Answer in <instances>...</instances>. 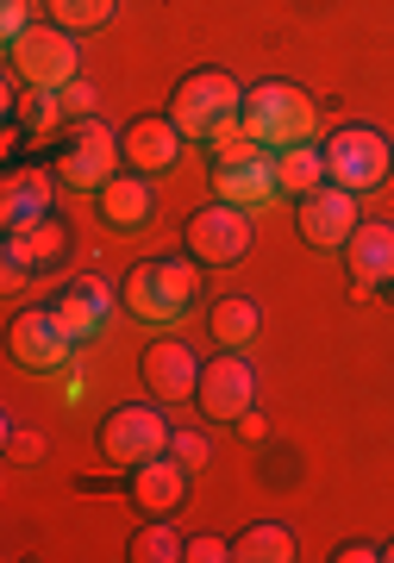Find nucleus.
<instances>
[{
  "instance_id": "obj_1",
  "label": "nucleus",
  "mask_w": 394,
  "mask_h": 563,
  "mask_svg": "<svg viewBox=\"0 0 394 563\" xmlns=\"http://www.w3.org/2000/svg\"><path fill=\"white\" fill-rule=\"evenodd\" d=\"M200 301H207V295H200V263L188 257V251H182V257H144V263L125 269V282H119V307L139 325H176V320H188Z\"/></svg>"
},
{
  "instance_id": "obj_18",
  "label": "nucleus",
  "mask_w": 394,
  "mask_h": 563,
  "mask_svg": "<svg viewBox=\"0 0 394 563\" xmlns=\"http://www.w3.org/2000/svg\"><path fill=\"white\" fill-rule=\"evenodd\" d=\"M57 169H39V163H13L7 181H0V225L7 232H20V225L44 220V213H57Z\"/></svg>"
},
{
  "instance_id": "obj_25",
  "label": "nucleus",
  "mask_w": 394,
  "mask_h": 563,
  "mask_svg": "<svg viewBox=\"0 0 394 563\" xmlns=\"http://www.w3.org/2000/svg\"><path fill=\"white\" fill-rule=\"evenodd\" d=\"M182 551H188V539H182L169 520H144L139 532H132V544H125L132 563H182Z\"/></svg>"
},
{
  "instance_id": "obj_35",
  "label": "nucleus",
  "mask_w": 394,
  "mask_h": 563,
  "mask_svg": "<svg viewBox=\"0 0 394 563\" xmlns=\"http://www.w3.org/2000/svg\"><path fill=\"white\" fill-rule=\"evenodd\" d=\"M382 563H394V539H388V544H382Z\"/></svg>"
},
{
  "instance_id": "obj_34",
  "label": "nucleus",
  "mask_w": 394,
  "mask_h": 563,
  "mask_svg": "<svg viewBox=\"0 0 394 563\" xmlns=\"http://www.w3.org/2000/svg\"><path fill=\"white\" fill-rule=\"evenodd\" d=\"M25 282H32V269H20V263H0V288H7V295H20Z\"/></svg>"
},
{
  "instance_id": "obj_26",
  "label": "nucleus",
  "mask_w": 394,
  "mask_h": 563,
  "mask_svg": "<svg viewBox=\"0 0 394 563\" xmlns=\"http://www.w3.org/2000/svg\"><path fill=\"white\" fill-rule=\"evenodd\" d=\"M119 13V0H44V20L69 25L76 38H88V32H100V25Z\"/></svg>"
},
{
  "instance_id": "obj_2",
  "label": "nucleus",
  "mask_w": 394,
  "mask_h": 563,
  "mask_svg": "<svg viewBox=\"0 0 394 563\" xmlns=\"http://www.w3.org/2000/svg\"><path fill=\"white\" fill-rule=\"evenodd\" d=\"M238 113H244V88L232 69H188L169 88V120L188 144H219L226 132H238Z\"/></svg>"
},
{
  "instance_id": "obj_27",
  "label": "nucleus",
  "mask_w": 394,
  "mask_h": 563,
  "mask_svg": "<svg viewBox=\"0 0 394 563\" xmlns=\"http://www.w3.org/2000/svg\"><path fill=\"white\" fill-rule=\"evenodd\" d=\"M39 25V0H0V44L25 38Z\"/></svg>"
},
{
  "instance_id": "obj_17",
  "label": "nucleus",
  "mask_w": 394,
  "mask_h": 563,
  "mask_svg": "<svg viewBox=\"0 0 394 563\" xmlns=\"http://www.w3.org/2000/svg\"><path fill=\"white\" fill-rule=\"evenodd\" d=\"M51 313L63 320V332L76 344H95L100 332H107V313H113V288L100 276H69L57 295H51Z\"/></svg>"
},
{
  "instance_id": "obj_11",
  "label": "nucleus",
  "mask_w": 394,
  "mask_h": 563,
  "mask_svg": "<svg viewBox=\"0 0 394 563\" xmlns=\"http://www.w3.org/2000/svg\"><path fill=\"white\" fill-rule=\"evenodd\" d=\"M295 225H300V239L314 244L319 257H338V251L351 244V232L363 225V213H357L351 188L326 181V188H314V195H300L295 201Z\"/></svg>"
},
{
  "instance_id": "obj_28",
  "label": "nucleus",
  "mask_w": 394,
  "mask_h": 563,
  "mask_svg": "<svg viewBox=\"0 0 394 563\" xmlns=\"http://www.w3.org/2000/svg\"><path fill=\"white\" fill-rule=\"evenodd\" d=\"M182 563H232V539H219V532H188Z\"/></svg>"
},
{
  "instance_id": "obj_33",
  "label": "nucleus",
  "mask_w": 394,
  "mask_h": 563,
  "mask_svg": "<svg viewBox=\"0 0 394 563\" xmlns=\"http://www.w3.org/2000/svg\"><path fill=\"white\" fill-rule=\"evenodd\" d=\"M238 432H244V439H251V444H263V439H270V420H263V413H256V407H251V413L238 420Z\"/></svg>"
},
{
  "instance_id": "obj_32",
  "label": "nucleus",
  "mask_w": 394,
  "mask_h": 563,
  "mask_svg": "<svg viewBox=\"0 0 394 563\" xmlns=\"http://www.w3.org/2000/svg\"><path fill=\"white\" fill-rule=\"evenodd\" d=\"M332 563H382V544H370V539H344L332 551Z\"/></svg>"
},
{
  "instance_id": "obj_24",
  "label": "nucleus",
  "mask_w": 394,
  "mask_h": 563,
  "mask_svg": "<svg viewBox=\"0 0 394 563\" xmlns=\"http://www.w3.org/2000/svg\"><path fill=\"white\" fill-rule=\"evenodd\" d=\"M7 120H20L25 139H51L57 125H69V113H63V95H57V88H25L20 107H13Z\"/></svg>"
},
{
  "instance_id": "obj_13",
  "label": "nucleus",
  "mask_w": 394,
  "mask_h": 563,
  "mask_svg": "<svg viewBox=\"0 0 394 563\" xmlns=\"http://www.w3.org/2000/svg\"><path fill=\"white\" fill-rule=\"evenodd\" d=\"M69 251H76V232H69L63 213H44V220H32V225L0 239V263H20L32 276H57L63 263H69Z\"/></svg>"
},
{
  "instance_id": "obj_30",
  "label": "nucleus",
  "mask_w": 394,
  "mask_h": 563,
  "mask_svg": "<svg viewBox=\"0 0 394 563\" xmlns=\"http://www.w3.org/2000/svg\"><path fill=\"white\" fill-rule=\"evenodd\" d=\"M169 451H176V457L188 463V470H207V457H214V439H207V432H188V426H182L176 439H169Z\"/></svg>"
},
{
  "instance_id": "obj_16",
  "label": "nucleus",
  "mask_w": 394,
  "mask_h": 563,
  "mask_svg": "<svg viewBox=\"0 0 394 563\" xmlns=\"http://www.w3.org/2000/svg\"><path fill=\"white\" fill-rule=\"evenodd\" d=\"M200 369H207V357H200L188 339H157L144 351V388H151L157 401H195Z\"/></svg>"
},
{
  "instance_id": "obj_5",
  "label": "nucleus",
  "mask_w": 394,
  "mask_h": 563,
  "mask_svg": "<svg viewBox=\"0 0 394 563\" xmlns=\"http://www.w3.org/2000/svg\"><path fill=\"white\" fill-rule=\"evenodd\" d=\"M326 176L338 188H351V195H375L394 176V139L382 125H363V120L338 125L332 139H326Z\"/></svg>"
},
{
  "instance_id": "obj_31",
  "label": "nucleus",
  "mask_w": 394,
  "mask_h": 563,
  "mask_svg": "<svg viewBox=\"0 0 394 563\" xmlns=\"http://www.w3.org/2000/svg\"><path fill=\"white\" fill-rule=\"evenodd\" d=\"M57 95H63V113H69V125H76V120H95V101H100V95H95V81H69V88H57Z\"/></svg>"
},
{
  "instance_id": "obj_7",
  "label": "nucleus",
  "mask_w": 394,
  "mask_h": 563,
  "mask_svg": "<svg viewBox=\"0 0 394 563\" xmlns=\"http://www.w3.org/2000/svg\"><path fill=\"white\" fill-rule=\"evenodd\" d=\"M81 344L63 332V320L51 313V301L44 307H20L13 320H7V357L20 363L25 376H63L69 363H76Z\"/></svg>"
},
{
  "instance_id": "obj_21",
  "label": "nucleus",
  "mask_w": 394,
  "mask_h": 563,
  "mask_svg": "<svg viewBox=\"0 0 394 563\" xmlns=\"http://www.w3.org/2000/svg\"><path fill=\"white\" fill-rule=\"evenodd\" d=\"M207 332H214V344H226V351H251L256 332H263V313H256L251 295H214Z\"/></svg>"
},
{
  "instance_id": "obj_23",
  "label": "nucleus",
  "mask_w": 394,
  "mask_h": 563,
  "mask_svg": "<svg viewBox=\"0 0 394 563\" xmlns=\"http://www.w3.org/2000/svg\"><path fill=\"white\" fill-rule=\"evenodd\" d=\"M300 558V539L276 520H256L232 539V563H295Z\"/></svg>"
},
{
  "instance_id": "obj_15",
  "label": "nucleus",
  "mask_w": 394,
  "mask_h": 563,
  "mask_svg": "<svg viewBox=\"0 0 394 563\" xmlns=\"http://www.w3.org/2000/svg\"><path fill=\"white\" fill-rule=\"evenodd\" d=\"M182 151H188V139H182V125L169 113H139V120L119 132L125 169H144V176H169L182 163Z\"/></svg>"
},
{
  "instance_id": "obj_29",
  "label": "nucleus",
  "mask_w": 394,
  "mask_h": 563,
  "mask_svg": "<svg viewBox=\"0 0 394 563\" xmlns=\"http://www.w3.org/2000/svg\"><path fill=\"white\" fill-rule=\"evenodd\" d=\"M44 451H51V444H44V432H25V426L7 420V457H13V463H39Z\"/></svg>"
},
{
  "instance_id": "obj_6",
  "label": "nucleus",
  "mask_w": 394,
  "mask_h": 563,
  "mask_svg": "<svg viewBox=\"0 0 394 563\" xmlns=\"http://www.w3.org/2000/svg\"><path fill=\"white\" fill-rule=\"evenodd\" d=\"M7 69L25 81V88H69L81 76V51H76V32L57 20H39L25 38L7 44Z\"/></svg>"
},
{
  "instance_id": "obj_3",
  "label": "nucleus",
  "mask_w": 394,
  "mask_h": 563,
  "mask_svg": "<svg viewBox=\"0 0 394 563\" xmlns=\"http://www.w3.org/2000/svg\"><path fill=\"white\" fill-rule=\"evenodd\" d=\"M319 125V107L314 95L300 88V81H256L244 88V113H238V132H251L256 144H270V151H288V144H307Z\"/></svg>"
},
{
  "instance_id": "obj_12",
  "label": "nucleus",
  "mask_w": 394,
  "mask_h": 563,
  "mask_svg": "<svg viewBox=\"0 0 394 563\" xmlns=\"http://www.w3.org/2000/svg\"><path fill=\"white\" fill-rule=\"evenodd\" d=\"M188 483H195V470H188L176 451H163V457L125 470V501L139 507L144 520H169V514L188 501Z\"/></svg>"
},
{
  "instance_id": "obj_4",
  "label": "nucleus",
  "mask_w": 394,
  "mask_h": 563,
  "mask_svg": "<svg viewBox=\"0 0 394 563\" xmlns=\"http://www.w3.org/2000/svg\"><path fill=\"white\" fill-rule=\"evenodd\" d=\"M256 213H244V207L232 201H200L195 213H188V225H182V244H188V257L200 263V269H238V263L256 251Z\"/></svg>"
},
{
  "instance_id": "obj_14",
  "label": "nucleus",
  "mask_w": 394,
  "mask_h": 563,
  "mask_svg": "<svg viewBox=\"0 0 394 563\" xmlns=\"http://www.w3.org/2000/svg\"><path fill=\"white\" fill-rule=\"evenodd\" d=\"M157 176H144V169H119L113 181H100L95 188V213L107 232H119V239H139L144 225H151V213H157V188H151Z\"/></svg>"
},
{
  "instance_id": "obj_10",
  "label": "nucleus",
  "mask_w": 394,
  "mask_h": 563,
  "mask_svg": "<svg viewBox=\"0 0 394 563\" xmlns=\"http://www.w3.org/2000/svg\"><path fill=\"white\" fill-rule=\"evenodd\" d=\"M195 407H200L214 426H238V420H244V413L256 407V369H251V357L219 344L214 357H207V369H200Z\"/></svg>"
},
{
  "instance_id": "obj_19",
  "label": "nucleus",
  "mask_w": 394,
  "mask_h": 563,
  "mask_svg": "<svg viewBox=\"0 0 394 563\" xmlns=\"http://www.w3.org/2000/svg\"><path fill=\"white\" fill-rule=\"evenodd\" d=\"M207 181H214L219 201L244 207V213H263V207L282 201L276 157H256V163H207Z\"/></svg>"
},
{
  "instance_id": "obj_20",
  "label": "nucleus",
  "mask_w": 394,
  "mask_h": 563,
  "mask_svg": "<svg viewBox=\"0 0 394 563\" xmlns=\"http://www.w3.org/2000/svg\"><path fill=\"white\" fill-rule=\"evenodd\" d=\"M344 263H351L357 282H375V288H394V225L388 220H363L344 244Z\"/></svg>"
},
{
  "instance_id": "obj_8",
  "label": "nucleus",
  "mask_w": 394,
  "mask_h": 563,
  "mask_svg": "<svg viewBox=\"0 0 394 563\" xmlns=\"http://www.w3.org/2000/svg\"><path fill=\"white\" fill-rule=\"evenodd\" d=\"M169 439H176V426L163 420L157 401H125V407H113V413L100 420V451H107V463H119V470L163 457Z\"/></svg>"
},
{
  "instance_id": "obj_9",
  "label": "nucleus",
  "mask_w": 394,
  "mask_h": 563,
  "mask_svg": "<svg viewBox=\"0 0 394 563\" xmlns=\"http://www.w3.org/2000/svg\"><path fill=\"white\" fill-rule=\"evenodd\" d=\"M125 169L119 157V132H107L100 120H76L57 144V181L76 188V195H95L100 181H113Z\"/></svg>"
},
{
  "instance_id": "obj_22",
  "label": "nucleus",
  "mask_w": 394,
  "mask_h": 563,
  "mask_svg": "<svg viewBox=\"0 0 394 563\" xmlns=\"http://www.w3.org/2000/svg\"><path fill=\"white\" fill-rule=\"evenodd\" d=\"M276 181H282V201H300V195H314L326 188V139H307V144H288L276 151Z\"/></svg>"
}]
</instances>
